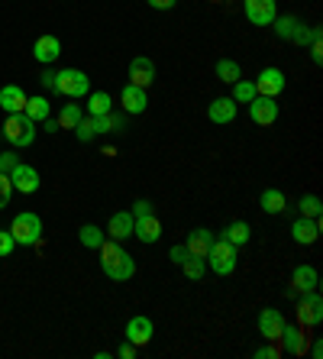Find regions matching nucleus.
<instances>
[{
	"label": "nucleus",
	"mask_w": 323,
	"mask_h": 359,
	"mask_svg": "<svg viewBox=\"0 0 323 359\" xmlns=\"http://www.w3.org/2000/svg\"><path fill=\"white\" fill-rule=\"evenodd\" d=\"M100 269L114 282H130L136 276V259L116 240H104L100 243Z\"/></svg>",
	"instance_id": "1"
},
{
	"label": "nucleus",
	"mask_w": 323,
	"mask_h": 359,
	"mask_svg": "<svg viewBox=\"0 0 323 359\" xmlns=\"http://www.w3.org/2000/svg\"><path fill=\"white\" fill-rule=\"evenodd\" d=\"M88 91H91V78L84 75L81 68L55 72V94H62L68 100H78V97H88Z\"/></svg>",
	"instance_id": "2"
},
{
	"label": "nucleus",
	"mask_w": 323,
	"mask_h": 359,
	"mask_svg": "<svg viewBox=\"0 0 323 359\" xmlns=\"http://www.w3.org/2000/svg\"><path fill=\"white\" fill-rule=\"evenodd\" d=\"M4 140H10L13 146L26 149L36 142V123L26 114H7V123H4Z\"/></svg>",
	"instance_id": "3"
},
{
	"label": "nucleus",
	"mask_w": 323,
	"mask_h": 359,
	"mask_svg": "<svg viewBox=\"0 0 323 359\" xmlns=\"http://www.w3.org/2000/svg\"><path fill=\"white\" fill-rule=\"evenodd\" d=\"M10 233H13V240H17L20 246H36V243L42 240V220H39V214H33V210L17 214V217H13V224H10Z\"/></svg>",
	"instance_id": "4"
},
{
	"label": "nucleus",
	"mask_w": 323,
	"mask_h": 359,
	"mask_svg": "<svg viewBox=\"0 0 323 359\" xmlns=\"http://www.w3.org/2000/svg\"><path fill=\"white\" fill-rule=\"evenodd\" d=\"M204 259H207V266L214 269L217 276H230L233 269H236V259H240V250L220 236V240H214V246H210V252Z\"/></svg>",
	"instance_id": "5"
},
{
	"label": "nucleus",
	"mask_w": 323,
	"mask_h": 359,
	"mask_svg": "<svg viewBox=\"0 0 323 359\" xmlns=\"http://www.w3.org/2000/svg\"><path fill=\"white\" fill-rule=\"evenodd\" d=\"M320 318H323V298L314 288V292H307L304 298L298 301V327L301 330H310V327L320 324Z\"/></svg>",
	"instance_id": "6"
},
{
	"label": "nucleus",
	"mask_w": 323,
	"mask_h": 359,
	"mask_svg": "<svg viewBox=\"0 0 323 359\" xmlns=\"http://www.w3.org/2000/svg\"><path fill=\"white\" fill-rule=\"evenodd\" d=\"M249 117L259 126H272L275 120H278V97H262V94H256V97L249 100Z\"/></svg>",
	"instance_id": "7"
},
{
	"label": "nucleus",
	"mask_w": 323,
	"mask_h": 359,
	"mask_svg": "<svg viewBox=\"0 0 323 359\" xmlns=\"http://www.w3.org/2000/svg\"><path fill=\"white\" fill-rule=\"evenodd\" d=\"M246 7V17L252 26H272L278 17V4L275 0H242Z\"/></svg>",
	"instance_id": "8"
},
{
	"label": "nucleus",
	"mask_w": 323,
	"mask_h": 359,
	"mask_svg": "<svg viewBox=\"0 0 323 359\" xmlns=\"http://www.w3.org/2000/svg\"><path fill=\"white\" fill-rule=\"evenodd\" d=\"M252 84H256V94H262V97H278L284 91V72L282 68H262Z\"/></svg>",
	"instance_id": "9"
},
{
	"label": "nucleus",
	"mask_w": 323,
	"mask_h": 359,
	"mask_svg": "<svg viewBox=\"0 0 323 359\" xmlns=\"http://www.w3.org/2000/svg\"><path fill=\"white\" fill-rule=\"evenodd\" d=\"M120 104H123V110L126 114H142V110L149 107V91L146 88H136V84H130L126 81L123 84V91H120Z\"/></svg>",
	"instance_id": "10"
},
{
	"label": "nucleus",
	"mask_w": 323,
	"mask_h": 359,
	"mask_svg": "<svg viewBox=\"0 0 323 359\" xmlns=\"http://www.w3.org/2000/svg\"><path fill=\"white\" fill-rule=\"evenodd\" d=\"M152 334H156V327H152V320L146 318V314H136V318H130V324H126V340L133 343V346H149Z\"/></svg>",
	"instance_id": "11"
},
{
	"label": "nucleus",
	"mask_w": 323,
	"mask_h": 359,
	"mask_svg": "<svg viewBox=\"0 0 323 359\" xmlns=\"http://www.w3.org/2000/svg\"><path fill=\"white\" fill-rule=\"evenodd\" d=\"M126 78H130V84H136V88H146V91H149L152 81H156V65H152L146 55H139V59L130 62V72H126Z\"/></svg>",
	"instance_id": "12"
},
{
	"label": "nucleus",
	"mask_w": 323,
	"mask_h": 359,
	"mask_svg": "<svg viewBox=\"0 0 323 359\" xmlns=\"http://www.w3.org/2000/svg\"><path fill=\"white\" fill-rule=\"evenodd\" d=\"M10 182H13V191H20V194L39 191V172L33 165H23V162L10 172Z\"/></svg>",
	"instance_id": "13"
},
{
	"label": "nucleus",
	"mask_w": 323,
	"mask_h": 359,
	"mask_svg": "<svg viewBox=\"0 0 323 359\" xmlns=\"http://www.w3.org/2000/svg\"><path fill=\"white\" fill-rule=\"evenodd\" d=\"M282 327H284L282 311L266 308V311H262V314H259V334L266 337L268 343H278V337H282Z\"/></svg>",
	"instance_id": "14"
},
{
	"label": "nucleus",
	"mask_w": 323,
	"mask_h": 359,
	"mask_svg": "<svg viewBox=\"0 0 323 359\" xmlns=\"http://www.w3.org/2000/svg\"><path fill=\"white\" fill-rule=\"evenodd\" d=\"M291 236H294V243H301V246H314V243L320 240V220L298 217L291 224Z\"/></svg>",
	"instance_id": "15"
},
{
	"label": "nucleus",
	"mask_w": 323,
	"mask_h": 359,
	"mask_svg": "<svg viewBox=\"0 0 323 359\" xmlns=\"http://www.w3.org/2000/svg\"><path fill=\"white\" fill-rule=\"evenodd\" d=\"M278 346H282L284 353H291V356H304L307 353V337L301 327H282V337H278Z\"/></svg>",
	"instance_id": "16"
},
{
	"label": "nucleus",
	"mask_w": 323,
	"mask_h": 359,
	"mask_svg": "<svg viewBox=\"0 0 323 359\" xmlns=\"http://www.w3.org/2000/svg\"><path fill=\"white\" fill-rule=\"evenodd\" d=\"M133 236L139 243H158L162 240V224H158V217L156 214H146V217H136V224H133Z\"/></svg>",
	"instance_id": "17"
},
{
	"label": "nucleus",
	"mask_w": 323,
	"mask_h": 359,
	"mask_svg": "<svg viewBox=\"0 0 323 359\" xmlns=\"http://www.w3.org/2000/svg\"><path fill=\"white\" fill-rule=\"evenodd\" d=\"M236 114H240V104L233 97H217V100H210V107H207V117L214 120V123H233L236 120Z\"/></svg>",
	"instance_id": "18"
},
{
	"label": "nucleus",
	"mask_w": 323,
	"mask_h": 359,
	"mask_svg": "<svg viewBox=\"0 0 323 359\" xmlns=\"http://www.w3.org/2000/svg\"><path fill=\"white\" fill-rule=\"evenodd\" d=\"M317 269L314 266H294V272H291V294H307L317 288Z\"/></svg>",
	"instance_id": "19"
},
{
	"label": "nucleus",
	"mask_w": 323,
	"mask_h": 359,
	"mask_svg": "<svg viewBox=\"0 0 323 359\" xmlns=\"http://www.w3.org/2000/svg\"><path fill=\"white\" fill-rule=\"evenodd\" d=\"M133 224H136L133 214H130V210H120V214H114V217H110L107 236H110V240H116V243L130 240V236H133Z\"/></svg>",
	"instance_id": "20"
},
{
	"label": "nucleus",
	"mask_w": 323,
	"mask_h": 359,
	"mask_svg": "<svg viewBox=\"0 0 323 359\" xmlns=\"http://www.w3.org/2000/svg\"><path fill=\"white\" fill-rule=\"evenodd\" d=\"M26 91L20 88V84H4L0 88V107L7 110V114H23V107H26Z\"/></svg>",
	"instance_id": "21"
},
{
	"label": "nucleus",
	"mask_w": 323,
	"mask_h": 359,
	"mask_svg": "<svg viewBox=\"0 0 323 359\" xmlns=\"http://www.w3.org/2000/svg\"><path fill=\"white\" fill-rule=\"evenodd\" d=\"M214 240H217V236L210 233L207 226H198V230H191V233H188L184 246H188L191 256H200V259H204V256L210 252V246H214Z\"/></svg>",
	"instance_id": "22"
},
{
	"label": "nucleus",
	"mask_w": 323,
	"mask_h": 359,
	"mask_svg": "<svg viewBox=\"0 0 323 359\" xmlns=\"http://www.w3.org/2000/svg\"><path fill=\"white\" fill-rule=\"evenodd\" d=\"M33 55H36L39 65H52V62L62 55V42H58L55 36H39L36 46H33Z\"/></svg>",
	"instance_id": "23"
},
{
	"label": "nucleus",
	"mask_w": 323,
	"mask_h": 359,
	"mask_svg": "<svg viewBox=\"0 0 323 359\" xmlns=\"http://www.w3.org/2000/svg\"><path fill=\"white\" fill-rule=\"evenodd\" d=\"M94 130L100 133H123L126 130V117L123 114H116V110H110V114H100V117H94Z\"/></svg>",
	"instance_id": "24"
},
{
	"label": "nucleus",
	"mask_w": 323,
	"mask_h": 359,
	"mask_svg": "<svg viewBox=\"0 0 323 359\" xmlns=\"http://www.w3.org/2000/svg\"><path fill=\"white\" fill-rule=\"evenodd\" d=\"M259 208L266 210V214H284V210H288V198H284L278 188H266L262 198H259Z\"/></svg>",
	"instance_id": "25"
},
{
	"label": "nucleus",
	"mask_w": 323,
	"mask_h": 359,
	"mask_svg": "<svg viewBox=\"0 0 323 359\" xmlns=\"http://www.w3.org/2000/svg\"><path fill=\"white\" fill-rule=\"evenodd\" d=\"M249 236H252V230H249L246 220H233V224H226V230H224V240L233 243L236 250H240V246H246Z\"/></svg>",
	"instance_id": "26"
},
{
	"label": "nucleus",
	"mask_w": 323,
	"mask_h": 359,
	"mask_svg": "<svg viewBox=\"0 0 323 359\" xmlns=\"http://www.w3.org/2000/svg\"><path fill=\"white\" fill-rule=\"evenodd\" d=\"M110 110H114V100H110L107 91H88V114H91V117L110 114Z\"/></svg>",
	"instance_id": "27"
},
{
	"label": "nucleus",
	"mask_w": 323,
	"mask_h": 359,
	"mask_svg": "<svg viewBox=\"0 0 323 359\" xmlns=\"http://www.w3.org/2000/svg\"><path fill=\"white\" fill-rule=\"evenodd\" d=\"M78 240H81V246H88V250H100V243L107 240V233L94 224H84L81 230H78Z\"/></svg>",
	"instance_id": "28"
},
{
	"label": "nucleus",
	"mask_w": 323,
	"mask_h": 359,
	"mask_svg": "<svg viewBox=\"0 0 323 359\" xmlns=\"http://www.w3.org/2000/svg\"><path fill=\"white\" fill-rule=\"evenodd\" d=\"M81 117H84L81 104H65L62 114H58V130H75V126L81 123Z\"/></svg>",
	"instance_id": "29"
},
{
	"label": "nucleus",
	"mask_w": 323,
	"mask_h": 359,
	"mask_svg": "<svg viewBox=\"0 0 323 359\" xmlns=\"http://www.w3.org/2000/svg\"><path fill=\"white\" fill-rule=\"evenodd\" d=\"M49 110L52 107H49V100H46V97H29V100H26V107H23V114L33 120V123H42V120L49 117Z\"/></svg>",
	"instance_id": "30"
},
{
	"label": "nucleus",
	"mask_w": 323,
	"mask_h": 359,
	"mask_svg": "<svg viewBox=\"0 0 323 359\" xmlns=\"http://www.w3.org/2000/svg\"><path fill=\"white\" fill-rule=\"evenodd\" d=\"M298 210H301V217L320 220V214H323V201L317 198V194H304V198L298 201Z\"/></svg>",
	"instance_id": "31"
},
{
	"label": "nucleus",
	"mask_w": 323,
	"mask_h": 359,
	"mask_svg": "<svg viewBox=\"0 0 323 359\" xmlns=\"http://www.w3.org/2000/svg\"><path fill=\"white\" fill-rule=\"evenodd\" d=\"M275 33L282 36L284 42H291L294 39V33H298V26H301V20L298 17H275Z\"/></svg>",
	"instance_id": "32"
},
{
	"label": "nucleus",
	"mask_w": 323,
	"mask_h": 359,
	"mask_svg": "<svg viewBox=\"0 0 323 359\" xmlns=\"http://www.w3.org/2000/svg\"><path fill=\"white\" fill-rule=\"evenodd\" d=\"M184 276L191 278V282H200L204 278V272H207V259H200V256H188V259L181 262Z\"/></svg>",
	"instance_id": "33"
},
{
	"label": "nucleus",
	"mask_w": 323,
	"mask_h": 359,
	"mask_svg": "<svg viewBox=\"0 0 323 359\" xmlns=\"http://www.w3.org/2000/svg\"><path fill=\"white\" fill-rule=\"evenodd\" d=\"M217 78L226 81V84H233V81H240L242 78V72H240V65H236L233 59H220L217 62Z\"/></svg>",
	"instance_id": "34"
},
{
	"label": "nucleus",
	"mask_w": 323,
	"mask_h": 359,
	"mask_svg": "<svg viewBox=\"0 0 323 359\" xmlns=\"http://www.w3.org/2000/svg\"><path fill=\"white\" fill-rule=\"evenodd\" d=\"M236 104H249V100L256 97V84L246 81V78H240V81H233V94H230Z\"/></svg>",
	"instance_id": "35"
},
{
	"label": "nucleus",
	"mask_w": 323,
	"mask_h": 359,
	"mask_svg": "<svg viewBox=\"0 0 323 359\" xmlns=\"http://www.w3.org/2000/svg\"><path fill=\"white\" fill-rule=\"evenodd\" d=\"M320 36H323L320 26H304V23H301L298 33H294V39H291V42H294V46H310V42H317Z\"/></svg>",
	"instance_id": "36"
},
{
	"label": "nucleus",
	"mask_w": 323,
	"mask_h": 359,
	"mask_svg": "<svg viewBox=\"0 0 323 359\" xmlns=\"http://www.w3.org/2000/svg\"><path fill=\"white\" fill-rule=\"evenodd\" d=\"M75 136L81 142H91L94 136H97V130H94V117H81V123L75 126Z\"/></svg>",
	"instance_id": "37"
},
{
	"label": "nucleus",
	"mask_w": 323,
	"mask_h": 359,
	"mask_svg": "<svg viewBox=\"0 0 323 359\" xmlns=\"http://www.w3.org/2000/svg\"><path fill=\"white\" fill-rule=\"evenodd\" d=\"M10 194H13V182H10V175L0 172V210L10 204Z\"/></svg>",
	"instance_id": "38"
},
{
	"label": "nucleus",
	"mask_w": 323,
	"mask_h": 359,
	"mask_svg": "<svg viewBox=\"0 0 323 359\" xmlns=\"http://www.w3.org/2000/svg\"><path fill=\"white\" fill-rule=\"evenodd\" d=\"M17 250V240L10 230H0V256H10V252Z\"/></svg>",
	"instance_id": "39"
},
{
	"label": "nucleus",
	"mask_w": 323,
	"mask_h": 359,
	"mask_svg": "<svg viewBox=\"0 0 323 359\" xmlns=\"http://www.w3.org/2000/svg\"><path fill=\"white\" fill-rule=\"evenodd\" d=\"M17 165H20L17 152H4V156H0V172H4V175H10V172H13Z\"/></svg>",
	"instance_id": "40"
},
{
	"label": "nucleus",
	"mask_w": 323,
	"mask_h": 359,
	"mask_svg": "<svg viewBox=\"0 0 323 359\" xmlns=\"http://www.w3.org/2000/svg\"><path fill=\"white\" fill-rule=\"evenodd\" d=\"M191 252H188V246H184V243H178V246H172V252H168V259L174 262V266H181L184 259H188Z\"/></svg>",
	"instance_id": "41"
},
{
	"label": "nucleus",
	"mask_w": 323,
	"mask_h": 359,
	"mask_svg": "<svg viewBox=\"0 0 323 359\" xmlns=\"http://www.w3.org/2000/svg\"><path fill=\"white\" fill-rule=\"evenodd\" d=\"M39 81H42V88H46V91H52L55 94V72H52L49 65L42 68V75H39Z\"/></svg>",
	"instance_id": "42"
},
{
	"label": "nucleus",
	"mask_w": 323,
	"mask_h": 359,
	"mask_svg": "<svg viewBox=\"0 0 323 359\" xmlns=\"http://www.w3.org/2000/svg\"><path fill=\"white\" fill-rule=\"evenodd\" d=\"M130 214H133V217H146V214H156V208H152V201H136Z\"/></svg>",
	"instance_id": "43"
},
{
	"label": "nucleus",
	"mask_w": 323,
	"mask_h": 359,
	"mask_svg": "<svg viewBox=\"0 0 323 359\" xmlns=\"http://www.w3.org/2000/svg\"><path fill=\"white\" fill-rule=\"evenodd\" d=\"M256 356L259 359H278V356H282V346H278V343H272V346H262V350H256Z\"/></svg>",
	"instance_id": "44"
},
{
	"label": "nucleus",
	"mask_w": 323,
	"mask_h": 359,
	"mask_svg": "<svg viewBox=\"0 0 323 359\" xmlns=\"http://www.w3.org/2000/svg\"><path fill=\"white\" fill-rule=\"evenodd\" d=\"M136 350H139V346H133L130 340H123L120 346H116V356H120V359H133V356H136Z\"/></svg>",
	"instance_id": "45"
},
{
	"label": "nucleus",
	"mask_w": 323,
	"mask_h": 359,
	"mask_svg": "<svg viewBox=\"0 0 323 359\" xmlns=\"http://www.w3.org/2000/svg\"><path fill=\"white\" fill-rule=\"evenodd\" d=\"M307 49H310V59H314V65H323V42L317 39V42H310Z\"/></svg>",
	"instance_id": "46"
},
{
	"label": "nucleus",
	"mask_w": 323,
	"mask_h": 359,
	"mask_svg": "<svg viewBox=\"0 0 323 359\" xmlns=\"http://www.w3.org/2000/svg\"><path fill=\"white\" fill-rule=\"evenodd\" d=\"M174 4H178V0H149L152 10H174Z\"/></svg>",
	"instance_id": "47"
},
{
	"label": "nucleus",
	"mask_w": 323,
	"mask_h": 359,
	"mask_svg": "<svg viewBox=\"0 0 323 359\" xmlns=\"http://www.w3.org/2000/svg\"><path fill=\"white\" fill-rule=\"evenodd\" d=\"M42 126H46V133H58V120H52V117L42 120Z\"/></svg>",
	"instance_id": "48"
},
{
	"label": "nucleus",
	"mask_w": 323,
	"mask_h": 359,
	"mask_svg": "<svg viewBox=\"0 0 323 359\" xmlns=\"http://www.w3.org/2000/svg\"><path fill=\"white\" fill-rule=\"evenodd\" d=\"M310 356H314V359L323 356V343H320V340H314V346H310Z\"/></svg>",
	"instance_id": "49"
},
{
	"label": "nucleus",
	"mask_w": 323,
	"mask_h": 359,
	"mask_svg": "<svg viewBox=\"0 0 323 359\" xmlns=\"http://www.w3.org/2000/svg\"><path fill=\"white\" fill-rule=\"evenodd\" d=\"M0 140H4V126H0Z\"/></svg>",
	"instance_id": "50"
}]
</instances>
